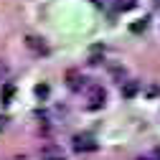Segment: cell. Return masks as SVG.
I'll return each instance as SVG.
<instances>
[{"mask_svg":"<svg viewBox=\"0 0 160 160\" xmlns=\"http://www.w3.org/2000/svg\"><path fill=\"white\" fill-rule=\"evenodd\" d=\"M38 155H41V160H66V152L61 150V145H56V142H46V145H41Z\"/></svg>","mask_w":160,"mask_h":160,"instance_id":"cell-1","label":"cell"},{"mask_svg":"<svg viewBox=\"0 0 160 160\" xmlns=\"http://www.w3.org/2000/svg\"><path fill=\"white\" fill-rule=\"evenodd\" d=\"M66 84H69L71 92H82V89L87 87V79L79 74L76 69H69V71H66Z\"/></svg>","mask_w":160,"mask_h":160,"instance_id":"cell-2","label":"cell"},{"mask_svg":"<svg viewBox=\"0 0 160 160\" xmlns=\"http://www.w3.org/2000/svg\"><path fill=\"white\" fill-rule=\"evenodd\" d=\"M104 102H107V92L102 89V87H92V94H89V109H99V107H104Z\"/></svg>","mask_w":160,"mask_h":160,"instance_id":"cell-3","label":"cell"},{"mask_svg":"<svg viewBox=\"0 0 160 160\" xmlns=\"http://www.w3.org/2000/svg\"><path fill=\"white\" fill-rule=\"evenodd\" d=\"M99 145L94 142L92 137H74V150L76 152H94Z\"/></svg>","mask_w":160,"mask_h":160,"instance_id":"cell-4","label":"cell"},{"mask_svg":"<svg viewBox=\"0 0 160 160\" xmlns=\"http://www.w3.org/2000/svg\"><path fill=\"white\" fill-rule=\"evenodd\" d=\"M26 46H28L33 53H46V51H48L46 43L41 41V38H36V36H26Z\"/></svg>","mask_w":160,"mask_h":160,"instance_id":"cell-5","label":"cell"},{"mask_svg":"<svg viewBox=\"0 0 160 160\" xmlns=\"http://www.w3.org/2000/svg\"><path fill=\"white\" fill-rule=\"evenodd\" d=\"M137 89H140V84H137V82H122V97L132 99V97L137 94Z\"/></svg>","mask_w":160,"mask_h":160,"instance_id":"cell-6","label":"cell"},{"mask_svg":"<svg viewBox=\"0 0 160 160\" xmlns=\"http://www.w3.org/2000/svg\"><path fill=\"white\" fill-rule=\"evenodd\" d=\"M137 3H135V0H114V8L119 10V13H127V10H132Z\"/></svg>","mask_w":160,"mask_h":160,"instance_id":"cell-7","label":"cell"},{"mask_svg":"<svg viewBox=\"0 0 160 160\" xmlns=\"http://www.w3.org/2000/svg\"><path fill=\"white\" fill-rule=\"evenodd\" d=\"M109 71H112V76L117 79V82L122 84V79H125V74H127V71H125V66H119V64H109Z\"/></svg>","mask_w":160,"mask_h":160,"instance_id":"cell-8","label":"cell"},{"mask_svg":"<svg viewBox=\"0 0 160 160\" xmlns=\"http://www.w3.org/2000/svg\"><path fill=\"white\" fill-rule=\"evenodd\" d=\"M8 74H10V66L3 61V58H0V84H3L5 79H8Z\"/></svg>","mask_w":160,"mask_h":160,"instance_id":"cell-9","label":"cell"},{"mask_svg":"<svg viewBox=\"0 0 160 160\" xmlns=\"http://www.w3.org/2000/svg\"><path fill=\"white\" fill-rule=\"evenodd\" d=\"M10 97H13V84H5L3 87V102L10 104Z\"/></svg>","mask_w":160,"mask_h":160,"instance_id":"cell-10","label":"cell"},{"mask_svg":"<svg viewBox=\"0 0 160 160\" xmlns=\"http://www.w3.org/2000/svg\"><path fill=\"white\" fill-rule=\"evenodd\" d=\"M148 28V21H142V23H132V33H140V31H145Z\"/></svg>","mask_w":160,"mask_h":160,"instance_id":"cell-11","label":"cell"},{"mask_svg":"<svg viewBox=\"0 0 160 160\" xmlns=\"http://www.w3.org/2000/svg\"><path fill=\"white\" fill-rule=\"evenodd\" d=\"M36 94H38V97H46V94H48V87H36Z\"/></svg>","mask_w":160,"mask_h":160,"instance_id":"cell-12","label":"cell"},{"mask_svg":"<svg viewBox=\"0 0 160 160\" xmlns=\"http://www.w3.org/2000/svg\"><path fill=\"white\" fill-rule=\"evenodd\" d=\"M0 130H3V119H0Z\"/></svg>","mask_w":160,"mask_h":160,"instance_id":"cell-13","label":"cell"},{"mask_svg":"<svg viewBox=\"0 0 160 160\" xmlns=\"http://www.w3.org/2000/svg\"><path fill=\"white\" fill-rule=\"evenodd\" d=\"M155 5H160V0H155Z\"/></svg>","mask_w":160,"mask_h":160,"instance_id":"cell-14","label":"cell"}]
</instances>
